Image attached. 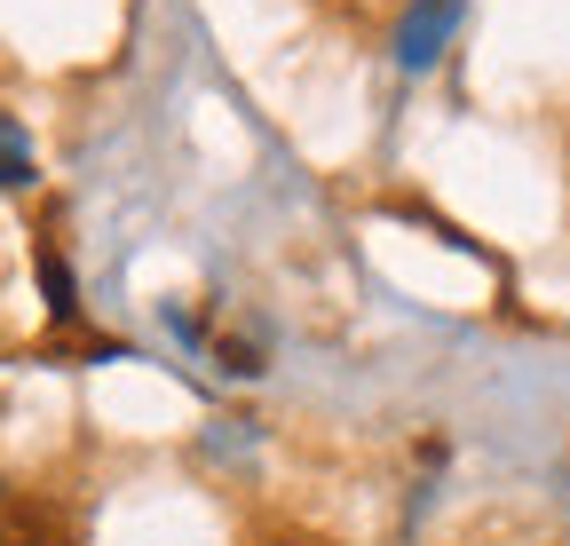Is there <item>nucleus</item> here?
<instances>
[{
  "label": "nucleus",
  "instance_id": "obj_1",
  "mask_svg": "<svg viewBox=\"0 0 570 546\" xmlns=\"http://www.w3.org/2000/svg\"><path fill=\"white\" fill-rule=\"evenodd\" d=\"M452 32H460V0H412L404 24H396V63H404V72H428Z\"/></svg>",
  "mask_w": 570,
  "mask_h": 546
},
{
  "label": "nucleus",
  "instance_id": "obj_2",
  "mask_svg": "<svg viewBox=\"0 0 570 546\" xmlns=\"http://www.w3.org/2000/svg\"><path fill=\"white\" fill-rule=\"evenodd\" d=\"M32 182V143L17 119H0V190H24Z\"/></svg>",
  "mask_w": 570,
  "mask_h": 546
},
{
  "label": "nucleus",
  "instance_id": "obj_3",
  "mask_svg": "<svg viewBox=\"0 0 570 546\" xmlns=\"http://www.w3.org/2000/svg\"><path fill=\"white\" fill-rule=\"evenodd\" d=\"M40 294H48V309H56V317L80 309V301H71V269H63V254H56V246H40Z\"/></svg>",
  "mask_w": 570,
  "mask_h": 546
}]
</instances>
